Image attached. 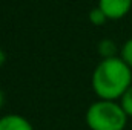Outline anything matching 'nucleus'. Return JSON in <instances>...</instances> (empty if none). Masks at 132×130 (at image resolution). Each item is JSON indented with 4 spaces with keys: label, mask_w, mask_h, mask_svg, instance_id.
<instances>
[{
    "label": "nucleus",
    "mask_w": 132,
    "mask_h": 130,
    "mask_svg": "<svg viewBox=\"0 0 132 130\" xmlns=\"http://www.w3.org/2000/svg\"><path fill=\"white\" fill-rule=\"evenodd\" d=\"M132 6V0H98V8L106 14L108 20H118L125 17Z\"/></svg>",
    "instance_id": "3"
},
{
    "label": "nucleus",
    "mask_w": 132,
    "mask_h": 130,
    "mask_svg": "<svg viewBox=\"0 0 132 130\" xmlns=\"http://www.w3.org/2000/svg\"><path fill=\"white\" fill-rule=\"evenodd\" d=\"M89 20H91V23L100 26V25H104V23H106L108 17H106V14L97 6V8H94V9L89 12Z\"/></svg>",
    "instance_id": "6"
},
{
    "label": "nucleus",
    "mask_w": 132,
    "mask_h": 130,
    "mask_svg": "<svg viewBox=\"0 0 132 130\" xmlns=\"http://www.w3.org/2000/svg\"><path fill=\"white\" fill-rule=\"evenodd\" d=\"M5 61H6V54H5L3 49H0V67L5 64Z\"/></svg>",
    "instance_id": "9"
},
{
    "label": "nucleus",
    "mask_w": 132,
    "mask_h": 130,
    "mask_svg": "<svg viewBox=\"0 0 132 130\" xmlns=\"http://www.w3.org/2000/svg\"><path fill=\"white\" fill-rule=\"evenodd\" d=\"M0 130H34L31 123L22 115H5L0 118Z\"/></svg>",
    "instance_id": "4"
},
{
    "label": "nucleus",
    "mask_w": 132,
    "mask_h": 130,
    "mask_svg": "<svg viewBox=\"0 0 132 130\" xmlns=\"http://www.w3.org/2000/svg\"><path fill=\"white\" fill-rule=\"evenodd\" d=\"M120 104H121L123 110L126 112V115H128V116H132V86L123 94Z\"/></svg>",
    "instance_id": "7"
},
{
    "label": "nucleus",
    "mask_w": 132,
    "mask_h": 130,
    "mask_svg": "<svg viewBox=\"0 0 132 130\" xmlns=\"http://www.w3.org/2000/svg\"><path fill=\"white\" fill-rule=\"evenodd\" d=\"M3 101H5V97H3V92L0 90V109H2V106H3Z\"/></svg>",
    "instance_id": "10"
},
{
    "label": "nucleus",
    "mask_w": 132,
    "mask_h": 130,
    "mask_svg": "<svg viewBox=\"0 0 132 130\" xmlns=\"http://www.w3.org/2000/svg\"><path fill=\"white\" fill-rule=\"evenodd\" d=\"M98 51L103 58H111L115 57V44L111 40H101L98 44Z\"/></svg>",
    "instance_id": "5"
},
{
    "label": "nucleus",
    "mask_w": 132,
    "mask_h": 130,
    "mask_svg": "<svg viewBox=\"0 0 132 130\" xmlns=\"http://www.w3.org/2000/svg\"><path fill=\"white\" fill-rule=\"evenodd\" d=\"M121 58H123V61L132 69V38L128 40V41L123 44V48H121Z\"/></svg>",
    "instance_id": "8"
},
{
    "label": "nucleus",
    "mask_w": 132,
    "mask_h": 130,
    "mask_svg": "<svg viewBox=\"0 0 132 130\" xmlns=\"http://www.w3.org/2000/svg\"><path fill=\"white\" fill-rule=\"evenodd\" d=\"M126 123L128 115L115 101L100 99L86 112V124L91 130H125Z\"/></svg>",
    "instance_id": "2"
},
{
    "label": "nucleus",
    "mask_w": 132,
    "mask_h": 130,
    "mask_svg": "<svg viewBox=\"0 0 132 130\" xmlns=\"http://www.w3.org/2000/svg\"><path fill=\"white\" fill-rule=\"evenodd\" d=\"M132 70L120 57L103 58L94 70L92 87L100 99L115 101L132 84Z\"/></svg>",
    "instance_id": "1"
}]
</instances>
